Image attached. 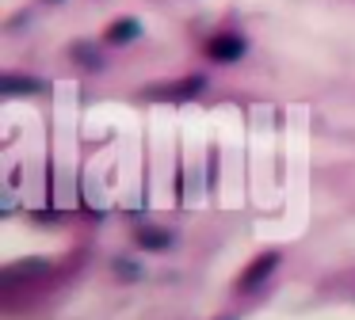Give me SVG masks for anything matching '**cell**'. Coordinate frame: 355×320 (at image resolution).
<instances>
[{
    "label": "cell",
    "instance_id": "cell-2",
    "mask_svg": "<svg viewBox=\"0 0 355 320\" xmlns=\"http://www.w3.org/2000/svg\"><path fill=\"white\" fill-rule=\"evenodd\" d=\"M279 263H283V256H279V251H263V256H256L252 263L245 267V274L237 278V290H241V294H252V290H260L263 282L275 274Z\"/></svg>",
    "mask_w": 355,
    "mask_h": 320
},
{
    "label": "cell",
    "instance_id": "cell-4",
    "mask_svg": "<svg viewBox=\"0 0 355 320\" xmlns=\"http://www.w3.org/2000/svg\"><path fill=\"white\" fill-rule=\"evenodd\" d=\"M134 240H138L141 251H164V248H172V233H168V229H161V225H138V229H134Z\"/></svg>",
    "mask_w": 355,
    "mask_h": 320
},
{
    "label": "cell",
    "instance_id": "cell-7",
    "mask_svg": "<svg viewBox=\"0 0 355 320\" xmlns=\"http://www.w3.org/2000/svg\"><path fill=\"white\" fill-rule=\"evenodd\" d=\"M69 53H73V57H77L85 69H100V53H96V50H88L85 42H73V50H69Z\"/></svg>",
    "mask_w": 355,
    "mask_h": 320
},
{
    "label": "cell",
    "instance_id": "cell-8",
    "mask_svg": "<svg viewBox=\"0 0 355 320\" xmlns=\"http://www.w3.org/2000/svg\"><path fill=\"white\" fill-rule=\"evenodd\" d=\"M115 271H119V274H126V278H138V274H141L134 263H123V259H115Z\"/></svg>",
    "mask_w": 355,
    "mask_h": 320
},
{
    "label": "cell",
    "instance_id": "cell-5",
    "mask_svg": "<svg viewBox=\"0 0 355 320\" xmlns=\"http://www.w3.org/2000/svg\"><path fill=\"white\" fill-rule=\"evenodd\" d=\"M141 38V23L138 19H115L107 30H103V42L111 46H126V42H138Z\"/></svg>",
    "mask_w": 355,
    "mask_h": 320
},
{
    "label": "cell",
    "instance_id": "cell-6",
    "mask_svg": "<svg viewBox=\"0 0 355 320\" xmlns=\"http://www.w3.org/2000/svg\"><path fill=\"white\" fill-rule=\"evenodd\" d=\"M42 84L35 80V76H16V73H4L0 76V96H31V91H39Z\"/></svg>",
    "mask_w": 355,
    "mask_h": 320
},
{
    "label": "cell",
    "instance_id": "cell-1",
    "mask_svg": "<svg viewBox=\"0 0 355 320\" xmlns=\"http://www.w3.org/2000/svg\"><path fill=\"white\" fill-rule=\"evenodd\" d=\"M202 88H207V76H184V80L161 84V88H149L146 96L157 99V103H187V99H195Z\"/></svg>",
    "mask_w": 355,
    "mask_h": 320
},
{
    "label": "cell",
    "instance_id": "cell-3",
    "mask_svg": "<svg viewBox=\"0 0 355 320\" xmlns=\"http://www.w3.org/2000/svg\"><path fill=\"white\" fill-rule=\"evenodd\" d=\"M245 50H248V42L241 35H214L207 42V57L210 61H222V65H230V61H237V57H245Z\"/></svg>",
    "mask_w": 355,
    "mask_h": 320
}]
</instances>
